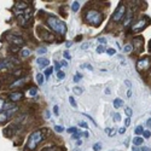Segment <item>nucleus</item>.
<instances>
[{
  "mask_svg": "<svg viewBox=\"0 0 151 151\" xmlns=\"http://www.w3.org/2000/svg\"><path fill=\"white\" fill-rule=\"evenodd\" d=\"M104 92H105V94H108V96H109V94L111 93V91H110L109 88H107V89H105V91H104Z\"/></svg>",
  "mask_w": 151,
  "mask_h": 151,
  "instance_id": "nucleus-55",
  "label": "nucleus"
},
{
  "mask_svg": "<svg viewBox=\"0 0 151 151\" xmlns=\"http://www.w3.org/2000/svg\"><path fill=\"white\" fill-rule=\"evenodd\" d=\"M120 120H121V116H120V114L117 112V114H115V115H114V121H116V122H118Z\"/></svg>",
  "mask_w": 151,
  "mask_h": 151,
  "instance_id": "nucleus-44",
  "label": "nucleus"
},
{
  "mask_svg": "<svg viewBox=\"0 0 151 151\" xmlns=\"http://www.w3.org/2000/svg\"><path fill=\"white\" fill-rule=\"evenodd\" d=\"M36 63H37V65H39V68H41V69H42V68H46L50 64V60L46 59V58H37Z\"/></svg>",
  "mask_w": 151,
  "mask_h": 151,
  "instance_id": "nucleus-11",
  "label": "nucleus"
},
{
  "mask_svg": "<svg viewBox=\"0 0 151 151\" xmlns=\"http://www.w3.org/2000/svg\"><path fill=\"white\" fill-rule=\"evenodd\" d=\"M107 53H108L109 56H114V55L116 53V50H114V48H108V50H107Z\"/></svg>",
  "mask_w": 151,
  "mask_h": 151,
  "instance_id": "nucleus-30",
  "label": "nucleus"
},
{
  "mask_svg": "<svg viewBox=\"0 0 151 151\" xmlns=\"http://www.w3.org/2000/svg\"><path fill=\"white\" fill-rule=\"evenodd\" d=\"M69 103H70V105L73 108H78V104H76V102H75L74 97H69Z\"/></svg>",
  "mask_w": 151,
  "mask_h": 151,
  "instance_id": "nucleus-25",
  "label": "nucleus"
},
{
  "mask_svg": "<svg viewBox=\"0 0 151 151\" xmlns=\"http://www.w3.org/2000/svg\"><path fill=\"white\" fill-rule=\"evenodd\" d=\"M73 92H74V94H76V96H81L82 94V88L81 87H78V86H75L74 88H73Z\"/></svg>",
  "mask_w": 151,
  "mask_h": 151,
  "instance_id": "nucleus-18",
  "label": "nucleus"
},
{
  "mask_svg": "<svg viewBox=\"0 0 151 151\" xmlns=\"http://www.w3.org/2000/svg\"><path fill=\"white\" fill-rule=\"evenodd\" d=\"M55 131H56L57 133H62V132L64 131V128H63L62 126H55Z\"/></svg>",
  "mask_w": 151,
  "mask_h": 151,
  "instance_id": "nucleus-32",
  "label": "nucleus"
},
{
  "mask_svg": "<svg viewBox=\"0 0 151 151\" xmlns=\"http://www.w3.org/2000/svg\"><path fill=\"white\" fill-rule=\"evenodd\" d=\"M125 132H126V127H121L120 130H118V133H120V134H123Z\"/></svg>",
  "mask_w": 151,
  "mask_h": 151,
  "instance_id": "nucleus-50",
  "label": "nucleus"
},
{
  "mask_svg": "<svg viewBox=\"0 0 151 151\" xmlns=\"http://www.w3.org/2000/svg\"><path fill=\"white\" fill-rule=\"evenodd\" d=\"M40 30H41L40 32L41 39L46 40V41H53L55 40V35H52L50 32H47V30H42V29H40Z\"/></svg>",
  "mask_w": 151,
  "mask_h": 151,
  "instance_id": "nucleus-8",
  "label": "nucleus"
},
{
  "mask_svg": "<svg viewBox=\"0 0 151 151\" xmlns=\"http://www.w3.org/2000/svg\"><path fill=\"white\" fill-rule=\"evenodd\" d=\"M6 120H7V114L5 111H1V112H0V123L3 125Z\"/></svg>",
  "mask_w": 151,
  "mask_h": 151,
  "instance_id": "nucleus-17",
  "label": "nucleus"
},
{
  "mask_svg": "<svg viewBox=\"0 0 151 151\" xmlns=\"http://www.w3.org/2000/svg\"><path fill=\"white\" fill-rule=\"evenodd\" d=\"M53 112H55V115H58V114H59V108H58V105H55Z\"/></svg>",
  "mask_w": 151,
  "mask_h": 151,
  "instance_id": "nucleus-46",
  "label": "nucleus"
},
{
  "mask_svg": "<svg viewBox=\"0 0 151 151\" xmlns=\"http://www.w3.org/2000/svg\"><path fill=\"white\" fill-rule=\"evenodd\" d=\"M123 51L126 52V53H131V52L133 51V46L131 44H126L125 46H123Z\"/></svg>",
  "mask_w": 151,
  "mask_h": 151,
  "instance_id": "nucleus-15",
  "label": "nucleus"
},
{
  "mask_svg": "<svg viewBox=\"0 0 151 151\" xmlns=\"http://www.w3.org/2000/svg\"><path fill=\"white\" fill-rule=\"evenodd\" d=\"M26 82V79H21V80H18V81H16V82H13V84L11 85L12 87H16V86H21V85H23Z\"/></svg>",
  "mask_w": 151,
  "mask_h": 151,
  "instance_id": "nucleus-19",
  "label": "nucleus"
},
{
  "mask_svg": "<svg viewBox=\"0 0 151 151\" xmlns=\"http://www.w3.org/2000/svg\"><path fill=\"white\" fill-rule=\"evenodd\" d=\"M79 125H80L81 127H84V128H88L87 123H86V122H84V121H80V122H79Z\"/></svg>",
  "mask_w": 151,
  "mask_h": 151,
  "instance_id": "nucleus-48",
  "label": "nucleus"
},
{
  "mask_svg": "<svg viewBox=\"0 0 151 151\" xmlns=\"http://www.w3.org/2000/svg\"><path fill=\"white\" fill-rule=\"evenodd\" d=\"M145 125H146V127H148V128H151V118H149V120L146 121Z\"/></svg>",
  "mask_w": 151,
  "mask_h": 151,
  "instance_id": "nucleus-51",
  "label": "nucleus"
},
{
  "mask_svg": "<svg viewBox=\"0 0 151 151\" xmlns=\"http://www.w3.org/2000/svg\"><path fill=\"white\" fill-rule=\"evenodd\" d=\"M81 68H86V69H88L89 71H92V70H93V66L91 65L89 63H86V64H82V65H81Z\"/></svg>",
  "mask_w": 151,
  "mask_h": 151,
  "instance_id": "nucleus-28",
  "label": "nucleus"
},
{
  "mask_svg": "<svg viewBox=\"0 0 151 151\" xmlns=\"http://www.w3.org/2000/svg\"><path fill=\"white\" fill-rule=\"evenodd\" d=\"M36 52H37V55H45L47 52V50H46V47H39Z\"/></svg>",
  "mask_w": 151,
  "mask_h": 151,
  "instance_id": "nucleus-26",
  "label": "nucleus"
},
{
  "mask_svg": "<svg viewBox=\"0 0 151 151\" xmlns=\"http://www.w3.org/2000/svg\"><path fill=\"white\" fill-rule=\"evenodd\" d=\"M57 78H58L59 80H63V79L65 78V74H64L63 71H58V73H57Z\"/></svg>",
  "mask_w": 151,
  "mask_h": 151,
  "instance_id": "nucleus-31",
  "label": "nucleus"
},
{
  "mask_svg": "<svg viewBox=\"0 0 151 151\" xmlns=\"http://www.w3.org/2000/svg\"><path fill=\"white\" fill-rule=\"evenodd\" d=\"M114 107H115V109H118V108H121L123 105V102H122V99H120V98H116V99L114 100Z\"/></svg>",
  "mask_w": 151,
  "mask_h": 151,
  "instance_id": "nucleus-13",
  "label": "nucleus"
},
{
  "mask_svg": "<svg viewBox=\"0 0 151 151\" xmlns=\"http://www.w3.org/2000/svg\"><path fill=\"white\" fill-rule=\"evenodd\" d=\"M125 15H126V6L121 3L117 6V9L115 10L114 15H112V21H114V22H120L121 19L125 17Z\"/></svg>",
  "mask_w": 151,
  "mask_h": 151,
  "instance_id": "nucleus-5",
  "label": "nucleus"
},
{
  "mask_svg": "<svg viewBox=\"0 0 151 151\" xmlns=\"http://www.w3.org/2000/svg\"><path fill=\"white\" fill-rule=\"evenodd\" d=\"M76 144H78V145H79V146H80V145H81V144H82V141H81V140H80V139H79V140H78V143H76Z\"/></svg>",
  "mask_w": 151,
  "mask_h": 151,
  "instance_id": "nucleus-60",
  "label": "nucleus"
},
{
  "mask_svg": "<svg viewBox=\"0 0 151 151\" xmlns=\"http://www.w3.org/2000/svg\"><path fill=\"white\" fill-rule=\"evenodd\" d=\"M74 151H80V150H79V149H75V150H74Z\"/></svg>",
  "mask_w": 151,
  "mask_h": 151,
  "instance_id": "nucleus-64",
  "label": "nucleus"
},
{
  "mask_svg": "<svg viewBox=\"0 0 151 151\" xmlns=\"http://www.w3.org/2000/svg\"><path fill=\"white\" fill-rule=\"evenodd\" d=\"M21 55H22V57H28V56H30V50H28V48H23L21 51Z\"/></svg>",
  "mask_w": 151,
  "mask_h": 151,
  "instance_id": "nucleus-20",
  "label": "nucleus"
},
{
  "mask_svg": "<svg viewBox=\"0 0 151 151\" xmlns=\"http://www.w3.org/2000/svg\"><path fill=\"white\" fill-rule=\"evenodd\" d=\"M36 82H37V85L41 86L44 84V75L42 74H37L36 75Z\"/></svg>",
  "mask_w": 151,
  "mask_h": 151,
  "instance_id": "nucleus-16",
  "label": "nucleus"
},
{
  "mask_svg": "<svg viewBox=\"0 0 151 151\" xmlns=\"http://www.w3.org/2000/svg\"><path fill=\"white\" fill-rule=\"evenodd\" d=\"M130 125H131V118H130V117H127V118L125 120V127L127 128V127L130 126Z\"/></svg>",
  "mask_w": 151,
  "mask_h": 151,
  "instance_id": "nucleus-39",
  "label": "nucleus"
},
{
  "mask_svg": "<svg viewBox=\"0 0 151 151\" xmlns=\"http://www.w3.org/2000/svg\"><path fill=\"white\" fill-rule=\"evenodd\" d=\"M148 26H149V19L146 17H143L138 22H135V24L132 27L131 32L132 33H139V32H141V30H144Z\"/></svg>",
  "mask_w": 151,
  "mask_h": 151,
  "instance_id": "nucleus-4",
  "label": "nucleus"
},
{
  "mask_svg": "<svg viewBox=\"0 0 151 151\" xmlns=\"http://www.w3.org/2000/svg\"><path fill=\"white\" fill-rule=\"evenodd\" d=\"M131 96H132V91H131V89H128V92H127V97L130 98Z\"/></svg>",
  "mask_w": 151,
  "mask_h": 151,
  "instance_id": "nucleus-57",
  "label": "nucleus"
},
{
  "mask_svg": "<svg viewBox=\"0 0 151 151\" xmlns=\"http://www.w3.org/2000/svg\"><path fill=\"white\" fill-rule=\"evenodd\" d=\"M60 65H63V66H68V63L65 62V60H63V62L60 63Z\"/></svg>",
  "mask_w": 151,
  "mask_h": 151,
  "instance_id": "nucleus-58",
  "label": "nucleus"
},
{
  "mask_svg": "<svg viewBox=\"0 0 151 151\" xmlns=\"http://www.w3.org/2000/svg\"><path fill=\"white\" fill-rule=\"evenodd\" d=\"M68 133H78V128H75V127H70V128H68Z\"/></svg>",
  "mask_w": 151,
  "mask_h": 151,
  "instance_id": "nucleus-33",
  "label": "nucleus"
},
{
  "mask_svg": "<svg viewBox=\"0 0 151 151\" xmlns=\"http://www.w3.org/2000/svg\"><path fill=\"white\" fill-rule=\"evenodd\" d=\"M4 105H5L4 99H1V98H0V112H1V111L4 110Z\"/></svg>",
  "mask_w": 151,
  "mask_h": 151,
  "instance_id": "nucleus-36",
  "label": "nucleus"
},
{
  "mask_svg": "<svg viewBox=\"0 0 151 151\" xmlns=\"http://www.w3.org/2000/svg\"><path fill=\"white\" fill-rule=\"evenodd\" d=\"M36 92H37V89H36L35 87H33L32 89H30V92H29V94H30V96H35V94H36Z\"/></svg>",
  "mask_w": 151,
  "mask_h": 151,
  "instance_id": "nucleus-41",
  "label": "nucleus"
},
{
  "mask_svg": "<svg viewBox=\"0 0 151 151\" xmlns=\"http://www.w3.org/2000/svg\"><path fill=\"white\" fill-rule=\"evenodd\" d=\"M84 115H85V116H87V118H89V120H91V121H92V122H93V125H94V126H96V127H97V126H98V125H97V122H96V121H94V120H93V118H92V117H91V116H89V115H87V114H84Z\"/></svg>",
  "mask_w": 151,
  "mask_h": 151,
  "instance_id": "nucleus-47",
  "label": "nucleus"
},
{
  "mask_svg": "<svg viewBox=\"0 0 151 151\" xmlns=\"http://www.w3.org/2000/svg\"><path fill=\"white\" fill-rule=\"evenodd\" d=\"M47 24H48V27L53 30V32H56L57 34H59V35H65V33H66V26H65V23L63 21H60L58 17H56V16H50L48 18H47Z\"/></svg>",
  "mask_w": 151,
  "mask_h": 151,
  "instance_id": "nucleus-2",
  "label": "nucleus"
},
{
  "mask_svg": "<svg viewBox=\"0 0 151 151\" xmlns=\"http://www.w3.org/2000/svg\"><path fill=\"white\" fill-rule=\"evenodd\" d=\"M71 9H73L74 12H76V11L80 9V4H79L78 1H74V3H73V6H71Z\"/></svg>",
  "mask_w": 151,
  "mask_h": 151,
  "instance_id": "nucleus-22",
  "label": "nucleus"
},
{
  "mask_svg": "<svg viewBox=\"0 0 151 151\" xmlns=\"http://www.w3.org/2000/svg\"><path fill=\"white\" fill-rule=\"evenodd\" d=\"M143 132H144V130H143V127H141V126H138V127H137V128H135V130H134V133L137 134V135L141 134Z\"/></svg>",
  "mask_w": 151,
  "mask_h": 151,
  "instance_id": "nucleus-27",
  "label": "nucleus"
},
{
  "mask_svg": "<svg viewBox=\"0 0 151 151\" xmlns=\"http://www.w3.org/2000/svg\"><path fill=\"white\" fill-rule=\"evenodd\" d=\"M115 133H116V128H112V130L109 132V137H114Z\"/></svg>",
  "mask_w": 151,
  "mask_h": 151,
  "instance_id": "nucleus-45",
  "label": "nucleus"
},
{
  "mask_svg": "<svg viewBox=\"0 0 151 151\" xmlns=\"http://www.w3.org/2000/svg\"><path fill=\"white\" fill-rule=\"evenodd\" d=\"M22 98H23V93L22 92H11L9 94V99L11 102H18V100L22 99Z\"/></svg>",
  "mask_w": 151,
  "mask_h": 151,
  "instance_id": "nucleus-9",
  "label": "nucleus"
},
{
  "mask_svg": "<svg viewBox=\"0 0 151 151\" xmlns=\"http://www.w3.org/2000/svg\"><path fill=\"white\" fill-rule=\"evenodd\" d=\"M125 85H127L128 87H130V89H131V86H132V84H131V81H128V80H126V81H125Z\"/></svg>",
  "mask_w": 151,
  "mask_h": 151,
  "instance_id": "nucleus-53",
  "label": "nucleus"
},
{
  "mask_svg": "<svg viewBox=\"0 0 151 151\" xmlns=\"http://www.w3.org/2000/svg\"><path fill=\"white\" fill-rule=\"evenodd\" d=\"M84 135H85V137H87V138H88V132H84Z\"/></svg>",
  "mask_w": 151,
  "mask_h": 151,
  "instance_id": "nucleus-62",
  "label": "nucleus"
},
{
  "mask_svg": "<svg viewBox=\"0 0 151 151\" xmlns=\"http://www.w3.org/2000/svg\"><path fill=\"white\" fill-rule=\"evenodd\" d=\"M63 56H64V58H65V59H70V58H71L70 53H69V52H68V51H64V52H63Z\"/></svg>",
  "mask_w": 151,
  "mask_h": 151,
  "instance_id": "nucleus-35",
  "label": "nucleus"
},
{
  "mask_svg": "<svg viewBox=\"0 0 151 151\" xmlns=\"http://www.w3.org/2000/svg\"><path fill=\"white\" fill-rule=\"evenodd\" d=\"M149 50H150V52H151V41H150V44H149Z\"/></svg>",
  "mask_w": 151,
  "mask_h": 151,
  "instance_id": "nucleus-63",
  "label": "nucleus"
},
{
  "mask_svg": "<svg viewBox=\"0 0 151 151\" xmlns=\"http://www.w3.org/2000/svg\"><path fill=\"white\" fill-rule=\"evenodd\" d=\"M81 78H82V75H81V74H76V75L74 76V82H79Z\"/></svg>",
  "mask_w": 151,
  "mask_h": 151,
  "instance_id": "nucleus-34",
  "label": "nucleus"
},
{
  "mask_svg": "<svg viewBox=\"0 0 151 151\" xmlns=\"http://www.w3.org/2000/svg\"><path fill=\"white\" fill-rule=\"evenodd\" d=\"M71 45H73V42H71V41H69V42H65V46H66V47H70Z\"/></svg>",
  "mask_w": 151,
  "mask_h": 151,
  "instance_id": "nucleus-56",
  "label": "nucleus"
},
{
  "mask_svg": "<svg viewBox=\"0 0 151 151\" xmlns=\"http://www.w3.org/2000/svg\"><path fill=\"white\" fill-rule=\"evenodd\" d=\"M125 112H126V115H127V117H131L132 116V114H133V110H132V108H126L125 109Z\"/></svg>",
  "mask_w": 151,
  "mask_h": 151,
  "instance_id": "nucleus-23",
  "label": "nucleus"
},
{
  "mask_svg": "<svg viewBox=\"0 0 151 151\" xmlns=\"http://www.w3.org/2000/svg\"><path fill=\"white\" fill-rule=\"evenodd\" d=\"M88 47H89V42H85L81 45V50H87Z\"/></svg>",
  "mask_w": 151,
  "mask_h": 151,
  "instance_id": "nucleus-37",
  "label": "nucleus"
},
{
  "mask_svg": "<svg viewBox=\"0 0 151 151\" xmlns=\"http://www.w3.org/2000/svg\"><path fill=\"white\" fill-rule=\"evenodd\" d=\"M57 146H46V148H44L41 151H57Z\"/></svg>",
  "mask_w": 151,
  "mask_h": 151,
  "instance_id": "nucleus-24",
  "label": "nucleus"
},
{
  "mask_svg": "<svg viewBox=\"0 0 151 151\" xmlns=\"http://www.w3.org/2000/svg\"><path fill=\"white\" fill-rule=\"evenodd\" d=\"M150 65H151V60H150V57H148V56L140 58L138 60V63H137V68H138L139 71L148 70L149 68H150Z\"/></svg>",
  "mask_w": 151,
  "mask_h": 151,
  "instance_id": "nucleus-6",
  "label": "nucleus"
},
{
  "mask_svg": "<svg viewBox=\"0 0 151 151\" xmlns=\"http://www.w3.org/2000/svg\"><path fill=\"white\" fill-rule=\"evenodd\" d=\"M47 128H42V130H39V131H35L33 132L32 134L29 135V139H28V144H27V148L30 149V150H35V148L40 144V143L45 139L47 134Z\"/></svg>",
  "mask_w": 151,
  "mask_h": 151,
  "instance_id": "nucleus-1",
  "label": "nucleus"
},
{
  "mask_svg": "<svg viewBox=\"0 0 151 151\" xmlns=\"http://www.w3.org/2000/svg\"><path fill=\"white\" fill-rule=\"evenodd\" d=\"M141 151H151L148 146H144V148H141Z\"/></svg>",
  "mask_w": 151,
  "mask_h": 151,
  "instance_id": "nucleus-54",
  "label": "nucleus"
},
{
  "mask_svg": "<svg viewBox=\"0 0 151 151\" xmlns=\"http://www.w3.org/2000/svg\"><path fill=\"white\" fill-rule=\"evenodd\" d=\"M143 141H144V138L137 137V138L133 139V144H134V146H138V145H141V144H143Z\"/></svg>",
  "mask_w": 151,
  "mask_h": 151,
  "instance_id": "nucleus-14",
  "label": "nucleus"
},
{
  "mask_svg": "<svg viewBox=\"0 0 151 151\" xmlns=\"http://www.w3.org/2000/svg\"><path fill=\"white\" fill-rule=\"evenodd\" d=\"M13 64L10 59H4V60H0V70L1 69H5V68H7V69H10V68H12Z\"/></svg>",
  "mask_w": 151,
  "mask_h": 151,
  "instance_id": "nucleus-10",
  "label": "nucleus"
},
{
  "mask_svg": "<svg viewBox=\"0 0 151 151\" xmlns=\"http://www.w3.org/2000/svg\"><path fill=\"white\" fill-rule=\"evenodd\" d=\"M143 45H144V42H143V37H137V39H134V46L135 48L138 47V52H141L143 50Z\"/></svg>",
  "mask_w": 151,
  "mask_h": 151,
  "instance_id": "nucleus-12",
  "label": "nucleus"
},
{
  "mask_svg": "<svg viewBox=\"0 0 151 151\" xmlns=\"http://www.w3.org/2000/svg\"><path fill=\"white\" fill-rule=\"evenodd\" d=\"M50 116H51L50 111H48V110H46V111H45V117H46V118H50Z\"/></svg>",
  "mask_w": 151,
  "mask_h": 151,
  "instance_id": "nucleus-52",
  "label": "nucleus"
},
{
  "mask_svg": "<svg viewBox=\"0 0 151 151\" xmlns=\"http://www.w3.org/2000/svg\"><path fill=\"white\" fill-rule=\"evenodd\" d=\"M81 39H82V36H81V35H79V36L76 37V41H78V40H81Z\"/></svg>",
  "mask_w": 151,
  "mask_h": 151,
  "instance_id": "nucleus-61",
  "label": "nucleus"
},
{
  "mask_svg": "<svg viewBox=\"0 0 151 151\" xmlns=\"http://www.w3.org/2000/svg\"><path fill=\"white\" fill-rule=\"evenodd\" d=\"M93 150H94V151H100V150H102L100 143H97V144H94V145H93Z\"/></svg>",
  "mask_w": 151,
  "mask_h": 151,
  "instance_id": "nucleus-29",
  "label": "nucleus"
},
{
  "mask_svg": "<svg viewBox=\"0 0 151 151\" xmlns=\"http://www.w3.org/2000/svg\"><path fill=\"white\" fill-rule=\"evenodd\" d=\"M143 134H144V138L146 139V138H150V135H151V133L149 132V131H144L143 132Z\"/></svg>",
  "mask_w": 151,
  "mask_h": 151,
  "instance_id": "nucleus-43",
  "label": "nucleus"
},
{
  "mask_svg": "<svg viewBox=\"0 0 151 151\" xmlns=\"http://www.w3.org/2000/svg\"><path fill=\"white\" fill-rule=\"evenodd\" d=\"M80 137H81V133H80V132L74 133V134H73V139H79Z\"/></svg>",
  "mask_w": 151,
  "mask_h": 151,
  "instance_id": "nucleus-42",
  "label": "nucleus"
},
{
  "mask_svg": "<svg viewBox=\"0 0 151 151\" xmlns=\"http://www.w3.org/2000/svg\"><path fill=\"white\" fill-rule=\"evenodd\" d=\"M132 150H133V151H139L140 149H139V148H137V146H134V148L132 149Z\"/></svg>",
  "mask_w": 151,
  "mask_h": 151,
  "instance_id": "nucleus-59",
  "label": "nucleus"
},
{
  "mask_svg": "<svg viewBox=\"0 0 151 151\" xmlns=\"http://www.w3.org/2000/svg\"><path fill=\"white\" fill-rule=\"evenodd\" d=\"M52 71H53V68H52V66H48L47 69L45 70V76H46V78H50L51 74H52Z\"/></svg>",
  "mask_w": 151,
  "mask_h": 151,
  "instance_id": "nucleus-21",
  "label": "nucleus"
},
{
  "mask_svg": "<svg viewBox=\"0 0 151 151\" xmlns=\"http://www.w3.org/2000/svg\"><path fill=\"white\" fill-rule=\"evenodd\" d=\"M103 52H104V47L103 46H98L97 47V53L100 55V53H103Z\"/></svg>",
  "mask_w": 151,
  "mask_h": 151,
  "instance_id": "nucleus-40",
  "label": "nucleus"
},
{
  "mask_svg": "<svg viewBox=\"0 0 151 151\" xmlns=\"http://www.w3.org/2000/svg\"><path fill=\"white\" fill-rule=\"evenodd\" d=\"M86 21L91 26L98 27L103 22V13L99 11H96V10H91L86 13Z\"/></svg>",
  "mask_w": 151,
  "mask_h": 151,
  "instance_id": "nucleus-3",
  "label": "nucleus"
},
{
  "mask_svg": "<svg viewBox=\"0 0 151 151\" xmlns=\"http://www.w3.org/2000/svg\"><path fill=\"white\" fill-rule=\"evenodd\" d=\"M97 41H99L100 44H107L108 41H107V39H105V37H98L97 39Z\"/></svg>",
  "mask_w": 151,
  "mask_h": 151,
  "instance_id": "nucleus-38",
  "label": "nucleus"
},
{
  "mask_svg": "<svg viewBox=\"0 0 151 151\" xmlns=\"http://www.w3.org/2000/svg\"><path fill=\"white\" fill-rule=\"evenodd\" d=\"M55 69H56L57 73L60 71V64H59V63H56V64H55Z\"/></svg>",
  "mask_w": 151,
  "mask_h": 151,
  "instance_id": "nucleus-49",
  "label": "nucleus"
},
{
  "mask_svg": "<svg viewBox=\"0 0 151 151\" xmlns=\"http://www.w3.org/2000/svg\"><path fill=\"white\" fill-rule=\"evenodd\" d=\"M9 42L15 45L16 47H21L24 45V40L19 36H16V35H9Z\"/></svg>",
  "mask_w": 151,
  "mask_h": 151,
  "instance_id": "nucleus-7",
  "label": "nucleus"
}]
</instances>
